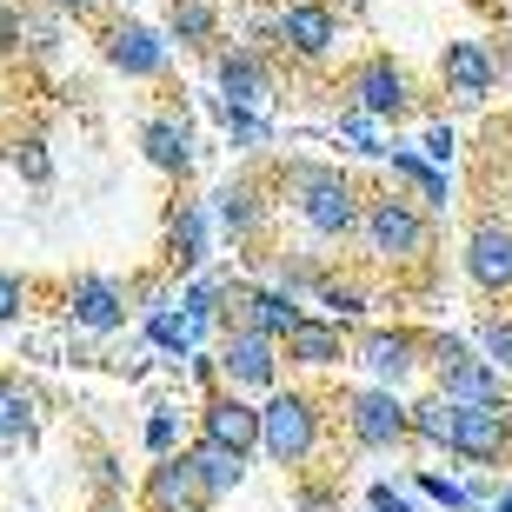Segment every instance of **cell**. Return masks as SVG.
<instances>
[{
    "mask_svg": "<svg viewBox=\"0 0 512 512\" xmlns=\"http://www.w3.org/2000/svg\"><path fill=\"white\" fill-rule=\"evenodd\" d=\"M14 167L27 173L34 187H47V180H54V160H47V140H20V147H14Z\"/></svg>",
    "mask_w": 512,
    "mask_h": 512,
    "instance_id": "cell-37",
    "label": "cell"
},
{
    "mask_svg": "<svg viewBox=\"0 0 512 512\" xmlns=\"http://www.w3.org/2000/svg\"><path fill=\"white\" fill-rule=\"evenodd\" d=\"M473 346L499 366V373H512V313H486L479 333H473Z\"/></svg>",
    "mask_w": 512,
    "mask_h": 512,
    "instance_id": "cell-33",
    "label": "cell"
},
{
    "mask_svg": "<svg viewBox=\"0 0 512 512\" xmlns=\"http://www.w3.org/2000/svg\"><path fill=\"white\" fill-rule=\"evenodd\" d=\"M346 94H353V107H366L373 120H406L413 100H419V87L393 54H366L360 67H353V80H346Z\"/></svg>",
    "mask_w": 512,
    "mask_h": 512,
    "instance_id": "cell-12",
    "label": "cell"
},
{
    "mask_svg": "<svg viewBox=\"0 0 512 512\" xmlns=\"http://www.w3.org/2000/svg\"><path fill=\"white\" fill-rule=\"evenodd\" d=\"M140 320V333H147V346H160L167 360H193V346H200V333L187 326V313H180V300H153L133 313Z\"/></svg>",
    "mask_w": 512,
    "mask_h": 512,
    "instance_id": "cell-22",
    "label": "cell"
},
{
    "mask_svg": "<svg viewBox=\"0 0 512 512\" xmlns=\"http://www.w3.org/2000/svg\"><path fill=\"white\" fill-rule=\"evenodd\" d=\"M140 446H147L153 459H160V453H180V446H187V413H180V406H153L147 426H140Z\"/></svg>",
    "mask_w": 512,
    "mask_h": 512,
    "instance_id": "cell-31",
    "label": "cell"
},
{
    "mask_svg": "<svg viewBox=\"0 0 512 512\" xmlns=\"http://www.w3.org/2000/svg\"><path fill=\"white\" fill-rule=\"evenodd\" d=\"M466 280L486 300H512V220H479L466 233Z\"/></svg>",
    "mask_w": 512,
    "mask_h": 512,
    "instance_id": "cell-18",
    "label": "cell"
},
{
    "mask_svg": "<svg viewBox=\"0 0 512 512\" xmlns=\"http://www.w3.org/2000/svg\"><path fill=\"white\" fill-rule=\"evenodd\" d=\"M280 200L306 227L313 247H346V240H360L366 193H360V180L340 173L333 160H286L280 167Z\"/></svg>",
    "mask_w": 512,
    "mask_h": 512,
    "instance_id": "cell-1",
    "label": "cell"
},
{
    "mask_svg": "<svg viewBox=\"0 0 512 512\" xmlns=\"http://www.w3.org/2000/svg\"><path fill=\"white\" fill-rule=\"evenodd\" d=\"M360 247L380 266H419L433 253V220L406 193H373L366 213H360Z\"/></svg>",
    "mask_w": 512,
    "mask_h": 512,
    "instance_id": "cell-3",
    "label": "cell"
},
{
    "mask_svg": "<svg viewBox=\"0 0 512 512\" xmlns=\"http://www.w3.org/2000/svg\"><path fill=\"white\" fill-rule=\"evenodd\" d=\"M120 7H133V0H120Z\"/></svg>",
    "mask_w": 512,
    "mask_h": 512,
    "instance_id": "cell-45",
    "label": "cell"
},
{
    "mask_svg": "<svg viewBox=\"0 0 512 512\" xmlns=\"http://www.w3.org/2000/svg\"><path fill=\"white\" fill-rule=\"evenodd\" d=\"M313 306H326L340 326H360L366 313H373V293H366L360 280H340V273H326L320 286H313Z\"/></svg>",
    "mask_w": 512,
    "mask_h": 512,
    "instance_id": "cell-27",
    "label": "cell"
},
{
    "mask_svg": "<svg viewBox=\"0 0 512 512\" xmlns=\"http://www.w3.org/2000/svg\"><path fill=\"white\" fill-rule=\"evenodd\" d=\"M419 153H426V160H439V167H446V160H453V153H459V133L446 127V120H433V127H426V140H419Z\"/></svg>",
    "mask_w": 512,
    "mask_h": 512,
    "instance_id": "cell-38",
    "label": "cell"
},
{
    "mask_svg": "<svg viewBox=\"0 0 512 512\" xmlns=\"http://www.w3.org/2000/svg\"><path fill=\"white\" fill-rule=\"evenodd\" d=\"M60 306H67V320H74L80 333H94V340H114L120 326L133 320V293L114 273H74L67 293H60Z\"/></svg>",
    "mask_w": 512,
    "mask_h": 512,
    "instance_id": "cell-10",
    "label": "cell"
},
{
    "mask_svg": "<svg viewBox=\"0 0 512 512\" xmlns=\"http://www.w3.org/2000/svg\"><path fill=\"white\" fill-rule=\"evenodd\" d=\"M213 247H220V227H213V207L207 200H180L167 213V273L187 280L200 266H213Z\"/></svg>",
    "mask_w": 512,
    "mask_h": 512,
    "instance_id": "cell-15",
    "label": "cell"
},
{
    "mask_svg": "<svg viewBox=\"0 0 512 512\" xmlns=\"http://www.w3.org/2000/svg\"><path fill=\"white\" fill-rule=\"evenodd\" d=\"M213 207V227H220V240H233V247H266V233H273V220H280V200H266V187L253 180V173H233V180H220V187L207 193Z\"/></svg>",
    "mask_w": 512,
    "mask_h": 512,
    "instance_id": "cell-5",
    "label": "cell"
},
{
    "mask_svg": "<svg viewBox=\"0 0 512 512\" xmlns=\"http://www.w3.org/2000/svg\"><path fill=\"white\" fill-rule=\"evenodd\" d=\"M506 426H512V393H506Z\"/></svg>",
    "mask_w": 512,
    "mask_h": 512,
    "instance_id": "cell-44",
    "label": "cell"
},
{
    "mask_svg": "<svg viewBox=\"0 0 512 512\" xmlns=\"http://www.w3.org/2000/svg\"><path fill=\"white\" fill-rule=\"evenodd\" d=\"M326 439V406L300 386H273L260 399V459L280 473H306Z\"/></svg>",
    "mask_w": 512,
    "mask_h": 512,
    "instance_id": "cell-2",
    "label": "cell"
},
{
    "mask_svg": "<svg viewBox=\"0 0 512 512\" xmlns=\"http://www.w3.org/2000/svg\"><path fill=\"white\" fill-rule=\"evenodd\" d=\"M193 466H200V479H207V499L220 506V499H233L240 486H247V466H253V453H233V446L193 439Z\"/></svg>",
    "mask_w": 512,
    "mask_h": 512,
    "instance_id": "cell-24",
    "label": "cell"
},
{
    "mask_svg": "<svg viewBox=\"0 0 512 512\" xmlns=\"http://www.w3.org/2000/svg\"><path fill=\"white\" fill-rule=\"evenodd\" d=\"M40 439V393L20 373H0V453H27Z\"/></svg>",
    "mask_w": 512,
    "mask_h": 512,
    "instance_id": "cell-21",
    "label": "cell"
},
{
    "mask_svg": "<svg viewBox=\"0 0 512 512\" xmlns=\"http://www.w3.org/2000/svg\"><path fill=\"white\" fill-rule=\"evenodd\" d=\"M167 40L180 54H213L220 40V7L213 0H173L167 7Z\"/></svg>",
    "mask_w": 512,
    "mask_h": 512,
    "instance_id": "cell-23",
    "label": "cell"
},
{
    "mask_svg": "<svg viewBox=\"0 0 512 512\" xmlns=\"http://www.w3.org/2000/svg\"><path fill=\"white\" fill-rule=\"evenodd\" d=\"M0 54H27V7L0 0Z\"/></svg>",
    "mask_w": 512,
    "mask_h": 512,
    "instance_id": "cell-36",
    "label": "cell"
},
{
    "mask_svg": "<svg viewBox=\"0 0 512 512\" xmlns=\"http://www.w3.org/2000/svg\"><path fill=\"white\" fill-rule=\"evenodd\" d=\"M213 120L227 127V140H233L240 153H260L266 140H273V127L260 120V107H240V100H227V94L213 100Z\"/></svg>",
    "mask_w": 512,
    "mask_h": 512,
    "instance_id": "cell-28",
    "label": "cell"
},
{
    "mask_svg": "<svg viewBox=\"0 0 512 512\" xmlns=\"http://www.w3.org/2000/svg\"><path fill=\"white\" fill-rule=\"evenodd\" d=\"M286 366H306V373H333V366H353V333H346L333 313H300V326L280 340Z\"/></svg>",
    "mask_w": 512,
    "mask_h": 512,
    "instance_id": "cell-17",
    "label": "cell"
},
{
    "mask_svg": "<svg viewBox=\"0 0 512 512\" xmlns=\"http://www.w3.org/2000/svg\"><path fill=\"white\" fill-rule=\"evenodd\" d=\"M293 512H346V506H340L333 486H300V493H293Z\"/></svg>",
    "mask_w": 512,
    "mask_h": 512,
    "instance_id": "cell-39",
    "label": "cell"
},
{
    "mask_svg": "<svg viewBox=\"0 0 512 512\" xmlns=\"http://www.w3.org/2000/svg\"><path fill=\"white\" fill-rule=\"evenodd\" d=\"M60 47H67V14L60 7H27V60H60Z\"/></svg>",
    "mask_w": 512,
    "mask_h": 512,
    "instance_id": "cell-30",
    "label": "cell"
},
{
    "mask_svg": "<svg viewBox=\"0 0 512 512\" xmlns=\"http://www.w3.org/2000/svg\"><path fill=\"white\" fill-rule=\"evenodd\" d=\"M213 360H220V386H240V393H273L280 386V340L260 333V326H220V346H213Z\"/></svg>",
    "mask_w": 512,
    "mask_h": 512,
    "instance_id": "cell-7",
    "label": "cell"
},
{
    "mask_svg": "<svg viewBox=\"0 0 512 512\" xmlns=\"http://www.w3.org/2000/svg\"><path fill=\"white\" fill-rule=\"evenodd\" d=\"M273 47L300 67H320L340 47V14L326 0H286V7H273Z\"/></svg>",
    "mask_w": 512,
    "mask_h": 512,
    "instance_id": "cell-8",
    "label": "cell"
},
{
    "mask_svg": "<svg viewBox=\"0 0 512 512\" xmlns=\"http://www.w3.org/2000/svg\"><path fill=\"white\" fill-rule=\"evenodd\" d=\"M100 60H107L120 80H167L173 40H167V27H147V20L120 14V20L100 27Z\"/></svg>",
    "mask_w": 512,
    "mask_h": 512,
    "instance_id": "cell-6",
    "label": "cell"
},
{
    "mask_svg": "<svg viewBox=\"0 0 512 512\" xmlns=\"http://www.w3.org/2000/svg\"><path fill=\"white\" fill-rule=\"evenodd\" d=\"M419 493L433 499V506H446V512H479V493H473V486H459V479L419 473Z\"/></svg>",
    "mask_w": 512,
    "mask_h": 512,
    "instance_id": "cell-35",
    "label": "cell"
},
{
    "mask_svg": "<svg viewBox=\"0 0 512 512\" xmlns=\"http://www.w3.org/2000/svg\"><path fill=\"white\" fill-rule=\"evenodd\" d=\"M439 80H446V94L459 107H479V100L493 94L499 80V60L479 47V40H446V54H439Z\"/></svg>",
    "mask_w": 512,
    "mask_h": 512,
    "instance_id": "cell-19",
    "label": "cell"
},
{
    "mask_svg": "<svg viewBox=\"0 0 512 512\" xmlns=\"http://www.w3.org/2000/svg\"><path fill=\"white\" fill-rule=\"evenodd\" d=\"M140 153H147V167L153 173H167V180H187L193 173V127L180 114H147L140 120Z\"/></svg>",
    "mask_w": 512,
    "mask_h": 512,
    "instance_id": "cell-20",
    "label": "cell"
},
{
    "mask_svg": "<svg viewBox=\"0 0 512 512\" xmlns=\"http://www.w3.org/2000/svg\"><path fill=\"white\" fill-rule=\"evenodd\" d=\"M373 512H413V506H406L393 486H373Z\"/></svg>",
    "mask_w": 512,
    "mask_h": 512,
    "instance_id": "cell-42",
    "label": "cell"
},
{
    "mask_svg": "<svg viewBox=\"0 0 512 512\" xmlns=\"http://www.w3.org/2000/svg\"><path fill=\"white\" fill-rule=\"evenodd\" d=\"M393 180H406V187H413V193H419V200H426L433 213H446V207H453V187H446L439 160H426V153H406V147H399V153H393Z\"/></svg>",
    "mask_w": 512,
    "mask_h": 512,
    "instance_id": "cell-25",
    "label": "cell"
},
{
    "mask_svg": "<svg viewBox=\"0 0 512 512\" xmlns=\"http://www.w3.org/2000/svg\"><path fill=\"white\" fill-rule=\"evenodd\" d=\"M140 499H147V512H207V479H200V466H193V446H180V453H160L147 466V479H140Z\"/></svg>",
    "mask_w": 512,
    "mask_h": 512,
    "instance_id": "cell-13",
    "label": "cell"
},
{
    "mask_svg": "<svg viewBox=\"0 0 512 512\" xmlns=\"http://www.w3.org/2000/svg\"><path fill=\"white\" fill-rule=\"evenodd\" d=\"M27 306H34V280L14 273V266H0V333L27 320Z\"/></svg>",
    "mask_w": 512,
    "mask_h": 512,
    "instance_id": "cell-34",
    "label": "cell"
},
{
    "mask_svg": "<svg viewBox=\"0 0 512 512\" xmlns=\"http://www.w3.org/2000/svg\"><path fill=\"white\" fill-rule=\"evenodd\" d=\"M353 366L380 386H406L426 366V333H413V326H366L353 340Z\"/></svg>",
    "mask_w": 512,
    "mask_h": 512,
    "instance_id": "cell-11",
    "label": "cell"
},
{
    "mask_svg": "<svg viewBox=\"0 0 512 512\" xmlns=\"http://www.w3.org/2000/svg\"><path fill=\"white\" fill-rule=\"evenodd\" d=\"M94 486H100L107 499L127 493V473H120V459H114V453H100V459H94Z\"/></svg>",
    "mask_w": 512,
    "mask_h": 512,
    "instance_id": "cell-40",
    "label": "cell"
},
{
    "mask_svg": "<svg viewBox=\"0 0 512 512\" xmlns=\"http://www.w3.org/2000/svg\"><path fill=\"white\" fill-rule=\"evenodd\" d=\"M213 87L240 107H266L273 100V60L253 47V40H213Z\"/></svg>",
    "mask_w": 512,
    "mask_h": 512,
    "instance_id": "cell-16",
    "label": "cell"
},
{
    "mask_svg": "<svg viewBox=\"0 0 512 512\" xmlns=\"http://www.w3.org/2000/svg\"><path fill=\"white\" fill-rule=\"evenodd\" d=\"M439 393H446V399H506L512 386H506V373H499L486 353H473L459 373H446V380H439Z\"/></svg>",
    "mask_w": 512,
    "mask_h": 512,
    "instance_id": "cell-26",
    "label": "cell"
},
{
    "mask_svg": "<svg viewBox=\"0 0 512 512\" xmlns=\"http://www.w3.org/2000/svg\"><path fill=\"white\" fill-rule=\"evenodd\" d=\"M453 459L466 466H506L512 459V426L506 399H453Z\"/></svg>",
    "mask_w": 512,
    "mask_h": 512,
    "instance_id": "cell-9",
    "label": "cell"
},
{
    "mask_svg": "<svg viewBox=\"0 0 512 512\" xmlns=\"http://www.w3.org/2000/svg\"><path fill=\"white\" fill-rule=\"evenodd\" d=\"M486 512H512V486H499V493L486 499Z\"/></svg>",
    "mask_w": 512,
    "mask_h": 512,
    "instance_id": "cell-43",
    "label": "cell"
},
{
    "mask_svg": "<svg viewBox=\"0 0 512 512\" xmlns=\"http://www.w3.org/2000/svg\"><path fill=\"white\" fill-rule=\"evenodd\" d=\"M479 346L473 340H459V333H426V373H433V386L446 380V373H459V366L473 360Z\"/></svg>",
    "mask_w": 512,
    "mask_h": 512,
    "instance_id": "cell-32",
    "label": "cell"
},
{
    "mask_svg": "<svg viewBox=\"0 0 512 512\" xmlns=\"http://www.w3.org/2000/svg\"><path fill=\"white\" fill-rule=\"evenodd\" d=\"M333 413H340L346 439H353L360 453H393V446L413 439V406L399 399V386L366 380V386H353V393H340Z\"/></svg>",
    "mask_w": 512,
    "mask_h": 512,
    "instance_id": "cell-4",
    "label": "cell"
},
{
    "mask_svg": "<svg viewBox=\"0 0 512 512\" xmlns=\"http://www.w3.org/2000/svg\"><path fill=\"white\" fill-rule=\"evenodd\" d=\"M413 439H419V446H433V453H453V399L439 393V386L413 406Z\"/></svg>",
    "mask_w": 512,
    "mask_h": 512,
    "instance_id": "cell-29",
    "label": "cell"
},
{
    "mask_svg": "<svg viewBox=\"0 0 512 512\" xmlns=\"http://www.w3.org/2000/svg\"><path fill=\"white\" fill-rule=\"evenodd\" d=\"M193 426H200V439H213V446H233V453H260V406H253L240 386H213V393L200 399Z\"/></svg>",
    "mask_w": 512,
    "mask_h": 512,
    "instance_id": "cell-14",
    "label": "cell"
},
{
    "mask_svg": "<svg viewBox=\"0 0 512 512\" xmlns=\"http://www.w3.org/2000/svg\"><path fill=\"white\" fill-rule=\"evenodd\" d=\"M47 7H60L67 20H94L100 7H107V0H47Z\"/></svg>",
    "mask_w": 512,
    "mask_h": 512,
    "instance_id": "cell-41",
    "label": "cell"
}]
</instances>
